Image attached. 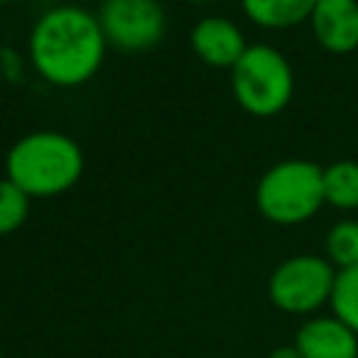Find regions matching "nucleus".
<instances>
[{"mask_svg": "<svg viewBox=\"0 0 358 358\" xmlns=\"http://www.w3.org/2000/svg\"><path fill=\"white\" fill-rule=\"evenodd\" d=\"M81 173V145L56 129H36L22 134L6 154V176L31 199H56L73 190Z\"/></svg>", "mask_w": 358, "mask_h": 358, "instance_id": "nucleus-2", "label": "nucleus"}, {"mask_svg": "<svg viewBox=\"0 0 358 358\" xmlns=\"http://www.w3.org/2000/svg\"><path fill=\"white\" fill-rule=\"evenodd\" d=\"M31 213V196L22 193L8 176L0 179V235L17 232Z\"/></svg>", "mask_w": 358, "mask_h": 358, "instance_id": "nucleus-14", "label": "nucleus"}, {"mask_svg": "<svg viewBox=\"0 0 358 358\" xmlns=\"http://www.w3.org/2000/svg\"><path fill=\"white\" fill-rule=\"evenodd\" d=\"M6 3H14V0H0V6H6Z\"/></svg>", "mask_w": 358, "mask_h": 358, "instance_id": "nucleus-16", "label": "nucleus"}, {"mask_svg": "<svg viewBox=\"0 0 358 358\" xmlns=\"http://www.w3.org/2000/svg\"><path fill=\"white\" fill-rule=\"evenodd\" d=\"M0 358H3V350H0Z\"/></svg>", "mask_w": 358, "mask_h": 358, "instance_id": "nucleus-17", "label": "nucleus"}, {"mask_svg": "<svg viewBox=\"0 0 358 358\" xmlns=\"http://www.w3.org/2000/svg\"><path fill=\"white\" fill-rule=\"evenodd\" d=\"M330 310L336 319H341L350 330L358 333V266L338 268L333 294H330Z\"/></svg>", "mask_w": 358, "mask_h": 358, "instance_id": "nucleus-13", "label": "nucleus"}, {"mask_svg": "<svg viewBox=\"0 0 358 358\" xmlns=\"http://www.w3.org/2000/svg\"><path fill=\"white\" fill-rule=\"evenodd\" d=\"M336 266L324 255H291L274 266L268 277V299L277 310L291 316H310L330 305Z\"/></svg>", "mask_w": 358, "mask_h": 358, "instance_id": "nucleus-5", "label": "nucleus"}, {"mask_svg": "<svg viewBox=\"0 0 358 358\" xmlns=\"http://www.w3.org/2000/svg\"><path fill=\"white\" fill-rule=\"evenodd\" d=\"M235 103L252 117H274L294 98V70L282 50L255 42L229 70Z\"/></svg>", "mask_w": 358, "mask_h": 358, "instance_id": "nucleus-4", "label": "nucleus"}, {"mask_svg": "<svg viewBox=\"0 0 358 358\" xmlns=\"http://www.w3.org/2000/svg\"><path fill=\"white\" fill-rule=\"evenodd\" d=\"M257 213L280 227L310 221L324 207V165L313 159H280L263 171L255 187Z\"/></svg>", "mask_w": 358, "mask_h": 358, "instance_id": "nucleus-3", "label": "nucleus"}, {"mask_svg": "<svg viewBox=\"0 0 358 358\" xmlns=\"http://www.w3.org/2000/svg\"><path fill=\"white\" fill-rule=\"evenodd\" d=\"M319 0H241V11L257 25L268 31L294 28L308 22Z\"/></svg>", "mask_w": 358, "mask_h": 358, "instance_id": "nucleus-10", "label": "nucleus"}, {"mask_svg": "<svg viewBox=\"0 0 358 358\" xmlns=\"http://www.w3.org/2000/svg\"><path fill=\"white\" fill-rule=\"evenodd\" d=\"M95 14L109 48L120 53L151 50L168 31V17L159 0H101Z\"/></svg>", "mask_w": 358, "mask_h": 358, "instance_id": "nucleus-6", "label": "nucleus"}, {"mask_svg": "<svg viewBox=\"0 0 358 358\" xmlns=\"http://www.w3.org/2000/svg\"><path fill=\"white\" fill-rule=\"evenodd\" d=\"M308 22L322 50L347 56L358 48V0H319Z\"/></svg>", "mask_w": 358, "mask_h": 358, "instance_id": "nucleus-8", "label": "nucleus"}, {"mask_svg": "<svg viewBox=\"0 0 358 358\" xmlns=\"http://www.w3.org/2000/svg\"><path fill=\"white\" fill-rule=\"evenodd\" d=\"M266 358H302V355H299V350H296L294 344H280V347H274Z\"/></svg>", "mask_w": 358, "mask_h": 358, "instance_id": "nucleus-15", "label": "nucleus"}, {"mask_svg": "<svg viewBox=\"0 0 358 358\" xmlns=\"http://www.w3.org/2000/svg\"><path fill=\"white\" fill-rule=\"evenodd\" d=\"M324 257L336 268L358 266V221L355 218H341L327 229V235H324Z\"/></svg>", "mask_w": 358, "mask_h": 358, "instance_id": "nucleus-12", "label": "nucleus"}, {"mask_svg": "<svg viewBox=\"0 0 358 358\" xmlns=\"http://www.w3.org/2000/svg\"><path fill=\"white\" fill-rule=\"evenodd\" d=\"M294 347L302 358H358V333L333 313L310 316L296 330Z\"/></svg>", "mask_w": 358, "mask_h": 358, "instance_id": "nucleus-9", "label": "nucleus"}, {"mask_svg": "<svg viewBox=\"0 0 358 358\" xmlns=\"http://www.w3.org/2000/svg\"><path fill=\"white\" fill-rule=\"evenodd\" d=\"M324 204L336 210H358V162L336 159L324 165Z\"/></svg>", "mask_w": 358, "mask_h": 358, "instance_id": "nucleus-11", "label": "nucleus"}, {"mask_svg": "<svg viewBox=\"0 0 358 358\" xmlns=\"http://www.w3.org/2000/svg\"><path fill=\"white\" fill-rule=\"evenodd\" d=\"M246 48H249V42H246L241 25L229 17L207 14V17L196 20L190 28V50L207 67L232 70Z\"/></svg>", "mask_w": 358, "mask_h": 358, "instance_id": "nucleus-7", "label": "nucleus"}, {"mask_svg": "<svg viewBox=\"0 0 358 358\" xmlns=\"http://www.w3.org/2000/svg\"><path fill=\"white\" fill-rule=\"evenodd\" d=\"M106 50L109 42L101 31L98 14L76 3L42 11L28 31L31 67L50 87L73 90L92 81Z\"/></svg>", "mask_w": 358, "mask_h": 358, "instance_id": "nucleus-1", "label": "nucleus"}]
</instances>
